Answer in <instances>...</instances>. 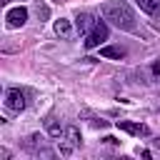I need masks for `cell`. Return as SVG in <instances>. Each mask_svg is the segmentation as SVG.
<instances>
[{
	"instance_id": "5",
	"label": "cell",
	"mask_w": 160,
	"mask_h": 160,
	"mask_svg": "<svg viewBox=\"0 0 160 160\" xmlns=\"http://www.w3.org/2000/svg\"><path fill=\"white\" fill-rule=\"evenodd\" d=\"M118 128H120L122 132L135 135V138H140V135H148V132H150V128H148V125H142V122H130V120H118Z\"/></svg>"
},
{
	"instance_id": "4",
	"label": "cell",
	"mask_w": 160,
	"mask_h": 160,
	"mask_svg": "<svg viewBox=\"0 0 160 160\" xmlns=\"http://www.w3.org/2000/svg\"><path fill=\"white\" fill-rule=\"evenodd\" d=\"M5 20H8V25L10 28H22L25 22H28V8H12V10H8V15H5Z\"/></svg>"
},
{
	"instance_id": "10",
	"label": "cell",
	"mask_w": 160,
	"mask_h": 160,
	"mask_svg": "<svg viewBox=\"0 0 160 160\" xmlns=\"http://www.w3.org/2000/svg\"><path fill=\"white\" fill-rule=\"evenodd\" d=\"M48 132H50L52 138H60V135H62V128H60L52 118H48Z\"/></svg>"
},
{
	"instance_id": "14",
	"label": "cell",
	"mask_w": 160,
	"mask_h": 160,
	"mask_svg": "<svg viewBox=\"0 0 160 160\" xmlns=\"http://www.w3.org/2000/svg\"><path fill=\"white\" fill-rule=\"evenodd\" d=\"M0 2H10V0H0Z\"/></svg>"
},
{
	"instance_id": "3",
	"label": "cell",
	"mask_w": 160,
	"mask_h": 160,
	"mask_svg": "<svg viewBox=\"0 0 160 160\" xmlns=\"http://www.w3.org/2000/svg\"><path fill=\"white\" fill-rule=\"evenodd\" d=\"M25 92L22 90H18V88H10L8 92H5V108L8 110H12V112H20V110H25Z\"/></svg>"
},
{
	"instance_id": "7",
	"label": "cell",
	"mask_w": 160,
	"mask_h": 160,
	"mask_svg": "<svg viewBox=\"0 0 160 160\" xmlns=\"http://www.w3.org/2000/svg\"><path fill=\"white\" fill-rule=\"evenodd\" d=\"M95 22H98V20H92L90 12H80V15L75 18V28H78V32H82V35H88V32L92 30Z\"/></svg>"
},
{
	"instance_id": "1",
	"label": "cell",
	"mask_w": 160,
	"mask_h": 160,
	"mask_svg": "<svg viewBox=\"0 0 160 160\" xmlns=\"http://www.w3.org/2000/svg\"><path fill=\"white\" fill-rule=\"evenodd\" d=\"M102 18L110 20V22H112L115 28H120V30H128V32H135V30H138V25H135V12H132L130 5L122 2V0L105 2V5H102Z\"/></svg>"
},
{
	"instance_id": "6",
	"label": "cell",
	"mask_w": 160,
	"mask_h": 160,
	"mask_svg": "<svg viewBox=\"0 0 160 160\" xmlns=\"http://www.w3.org/2000/svg\"><path fill=\"white\" fill-rule=\"evenodd\" d=\"M135 2L140 5L142 12L152 15V18H155V25L160 28V2H158V0H135Z\"/></svg>"
},
{
	"instance_id": "11",
	"label": "cell",
	"mask_w": 160,
	"mask_h": 160,
	"mask_svg": "<svg viewBox=\"0 0 160 160\" xmlns=\"http://www.w3.org/2000/svg\"><path fill=\"white\" fill-rule=\"evenodd\" d=\"M65 132H68V138H70V145H80V132H78V128H68Z\"/></svg>"
},
{
	"instance_id": "13",
	"label": "cell",
	"mask_w": 160,
	"mask_h": 160,
	"mask_svg": "<svg viewBox=\"0 0 160 160\" xmlns=\"http://www.w3.org/2000/svg\"><path fill=\"white\" fill-rule=\"evenodd\" d=\"M152 75H160V60H158V62H152Z\"/></svg>"
},
{
	"instance_id": "8",
	"label": "cell",
	"mask_w": 160,
	"mask_h": 160,
	"mask_svg": "<svg viewBox=\"0 0 160 160\" xmlns=\"http://www.w3.org/2000/svg\"><path fill=\"white\" fill-rule=\"evenodd\" d=\"M100 55L108 58V60H122V58H125V50L118 48V45H102V48H100Z\"/></svg>"
},
{
	"instance_id": "2",
	"label": "cell",
	"mask_w": 160,
	"mask_h": 160,
	"mask_svg": "<svg viewBox=\"0 0 160 160\" xmlns=\"http://www.w3.org/2000/svg\"><path fill=\"white\" fill-rule=\"evenodd\" d=\"M105 40H108V25H105V20H98V22L92 25V30L85 35V48L92 50V48L102 45Z\"/></svg>"
},
{
	"instance_id": "12",
	"label": "cell",
	"mask_w": 160,
	"mask_h": 160,
	"mask_svg": "<svg viewBox=\"0 0 160 160\" xmlns=\"http://www.w3.org/2000/svg\"><path fill=\"white\" fill-rule=\"evenodd\" d=\"M38 15H42V18H48V8H45V5H40V2H38Z\"/></svg>"
},
{
	"instance_id": "9",
	"label": "cell",
	"mask_w": 160,
	"mask_h": 160,
	"mask_svg": "<svg viewBox=\"0 0 160 160\" xmlns=\"http://www.w3.org/2000/svg\"><path fill=\"white\" fill-rule=\"evenodd\" d=\"M55 32H58V35H62V38H68V35H70V22H68V20H62V18H60V20H55Z\"/></svg>"
}]
</instances>
